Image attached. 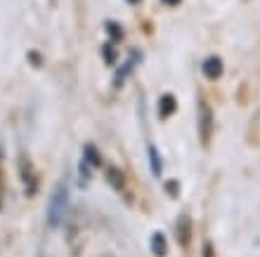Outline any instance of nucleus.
<instances>
[{
	"mask_svg": "<svg viewBox=\"0 0 260 257\" xmlns=\"http://www.w3.org/2000/svg\"><path fill=\"white\" fill-rule=\"evenodd\" d=\"M28 59H31V64H36V66H41V54L31 52V54H28Z\"/></svg>",
	"mask_w": 260,
	"mask_h": 257,
	"instance_id": "4468645a",
	"label": "nucleus"
},
{
	"mask_svg": "<svg viewBox=\"0 0 260 257\" xmlns=\"http://www.w3.org/2000/svg\"><path fill=\"white\" fill-rule=\"evenodd\" d=\"M175 108H178L175 97L173 95H161V99H158V118H168V116H173L175 114Z\"/></svg>",
	"mask_w": 260,
	"mask_h": 257,
	"instance_id": "39448f33",
	"label": "nucleus"
},
{
	"mask_svg": "<svg viewBox=\"0 0 260 257\" xmlns=\"http://www.w3.org/2000/svg\"><path fill=\"white\" fill-rule=\"evenodd\" d=\"M199 135H201V142H208V135H211V106L206 102H199Z\"/></svg>",
	"mask_w": 260,
	"mask_h": 257,
	"instance_id": "f03ea898",
	"label": "nucleus"
},
{
	"mask_svg": "<svg viewBox=\"0 0 260 257\" xmlns=\"http://www.w3.org/2000/svg\"><path fill=\"white\" fill-rule=\"evenodd\" d=\"M166 5H171V7H175V5H180V3H182V0H164Z\"/></svg>",
	"mask_w": 260,
	"mask_h": 257,
	"instance_id": "2eb2a0df",
	"label": "nucleus"
},
{
	"mask_svg": "<svg viewBox=\"0 0 260 257\" xmlns=\"http://www.w3.org/2000/svg\"><path fill=\"white\" fill-rule=\"evenodd\" d=\"M128 3H133V5H135V3H140V0H128Z\"/></svg>",
	"mask_w": 260,
	"mask_h": 257,
	"instance_id": "dca6fc26",
	"label": "nucleus"
},
{
	"mask_svg": "<svg viewBox=\"0 0 260 257\" xmlns=\"http://www.w3.org/2000/svg\"><path fill=\"white\" fill-rule=\"evenodd\" d=\"M85 161L92 163L95 168L100 165V163H102V158H100V154H97V149L92 146V144H88V146H85Z\"/></svg>",
	"mask_w": 260,
	"mask_h": 257,
	"instance_id": "9d476101",
	"label": "nucleus"
},
{
	"mask_svg": "<svg viewBox=\"0 0 260 257\" xmlns=\"http://www.w3.org/2000/svg\"><path fill=\"white\" fill-rule=\"evenodd\" d=\"M149 248H151V252L156 257H166L168 255V243H166V236L164 234H151V241H149Z\"/></svg>",
	"mask_w": 260,
	"mask_h": 257,
	"instance_id": "0eeeda50",
	"label": "nucleus"
},
{
	"mask_svg": "<svg viewBox=\"0 0 260 257\" xmlns=\"http://www.w3.org/2000/svg\"><path fill=\"white\" fill-rule=\"evenodd\" d=\"M171 189V196H178V182H171V184H166V191Z\"/></svg>",
	"mask_w": 260,
	"mask_h": 257,
	"instance_id": "ddd939ff",
	"label": "nucleus"
},
{
	"mask_svg": "<svg viewBox=\"0 0 260 257\" xmlns=\"http://www.w3.org/2000/svg\"><path fill=\"white\" fill-rule=\"evenodd\" d=\"M204 74H206V78H211V81H218L220 76H222V71H225V66H222V59L220 57H208V59L204 61Z\"/></svg>",
	"mask_w": 260,
	"mask_h": 257,
	"instance_id": "20e7f679",
	"label": "nucleus"
},
{
	"mask_svg": "<svg viewBox=\"0 0 260 257\" xmlns=\"http://www.w3.org/2000/svg\"><path fill=\"white\" fill-rule=\"evenodd\" d=\"M107 182H109L116 191H123V187H125V177H123V172H121L118 168H109V170H107Z\"/></svg>",
	"mask_w": 260,
	"mask_h": 257,
	"instance_id": "6e6552de",
	"label": "nucleus"
},
{
	"mask_svg": "<svg viewBox=\"0 0 260 257\" xmlns=\"http://www.w3.org/2000/svg\"><path fill=\"white\" fill-rule=\"evenodd\" d=\"M102 52H104V61H107L109 66H111V64H116V50L111 48V45H104Z\"/></svg>",
	"mask_w": 260,
	"mask_h": 257,
	"instance_id": "9b49d317",
	"label": "nucleus"
},
{
	"mask_svg": "<svg viewBox=\"0 0 260 257\" xmlns=\"http://www.w3.org/2000/svg\"><path fill=\"white\" fill-rule=\"evenodd\" d=\"M67 201H69V187H67V182H59L52 198H50V208H48L50 227H59L62 224L64 212H67Z\"/></svg>",
	"mask_w": 260,
	"mask_h": 257,
	"instance_id": "f257e3e1",
	"label": "nucleus"
},
{
	"mask_svg": "<svg viewBox=\"0 0 260 257\" xmlns=\"http://www.w3.org/2000/svg\"><path fill=\"white\" fill-rule=\"evenodd\" d=\"M21 179L26 184V194L28 196H34L36 191V179H34V170H31V163L26 158H21Z\"/></svg>",
	"mask_w": 260,
	"mask_h": 257,
	"instance_id": "423d86ee",
	"label": "nucleus"
},
{
	"mask_svg": "<svg viewBox=\"0 0 260 257\" xmlns=\"http://www.w3.org/2000/svg\"><path fill=\"white\" fill-rule=\"evenodd\" d=\"M147 154H149V163H151V172L154 175H161V158H158V151H156V146H149L147 149Z\"/></svg>",
	"mask_w": 260,
	"mask_h": 257,
	"instance_id": "1a4fd4ad",
	"label": "nucleus"
},
{
	"mask_svg": "<svg viewBox=\"0 0 260 257\" xmlns=\"http://www.w3.org/2000/svg\"><path fill=\"white\" fill-rule=\"evenodd\" d=\"M189 217L187 215H180L178 217V224H175V236H178V243L182 245V248H187L189 245V236H192V231H189Z\"/></svg>",
	"mask_w": 260,
	"mask_h": 257,
	"instance_id": "7ed1b4c3",
	"label": "nucleus"
},
{
	"mask_svg": "<svg viewBox=\"0 0 260 257\" xmlns=\"http://www.w3.org/2000/svg\"><path fill=\"white\" fill-rule=\"evenodd\" d=\"M107 31H109V33L114 35L116 41H121V28H118L116 24H111V21H109V24H107Z\"/></svg>",
	"mask_w": 260,
	"mask_h": 257,
	"instance_id": "f8f14e48",
	"label": "nucleus"
}]
</instances>
